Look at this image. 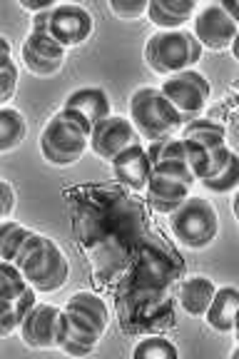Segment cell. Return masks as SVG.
<instances>
[{
    "label": "cell",
    "mask_w": 239,
    "mask_h": 359,
    "mask_svg": "<svg viewBox=\"0 0 239 359\" xmlns=\"http://www.w3.org/2000/svg\"><path fill=\"white\" fill-rule=\"evenodd\" d=\"M110 165L115 180H120L130 190H147V182L152 177V160L147 155V147L137 142V145L120 152Z\"/></svg>",
    "instance_id": "5bb4252c"
},
{
    "label": "cell",
    "mask_w": 239,
    "mask_h": 359,
    "mask_svg": "<svg viewBox=\"0 0 239 359\" xmlns=\"http://www.w3.org/2000/svg\"><path fill=\"white\" fill-rule=\"evenodd\" d=\"M202 185H205L210 192H217V195L237 190V187H239V155H237V152H232L227 168H224L217 177L202 180Z\"/></svg>",
    "instance_id": "cb8c5ba5"
},
{
    "label": "cell",
    "mask_w": 239,
    "mask_h": 359,
    "mask_svg": "<svg viewBox=\"0 0 239 359\" xmlns=\"http://www.w3.org/2000/svg\"><path fill=\"white\" fill-rule=\"evenodd\" d=\"M192 22H195V38L202 43V48H210V50H227V48H232L239 30V25L222 11L219 3L202 8Z\"/></svg>",
    "instance_id": "4fadbf2b"
},
{
    "label": "cell",
    "mask_w": 239,
    "mask_h": 359,
    "mask_svg": "<svg viewBox=\"0 0 239 359\" xmlns=\"http://www.w3.org/2000/svg\"><path fill=\"white\" fill-rule=\"evenodd\" d=\"M48 13L50 11L33 18V30L25 38L20 50L22 65L28 67L33 75H38V78L55 75L62 67V62H65V48L53 38L50 28H48Z\"/></svg>",
    "instance_id": "ba28073f"
},
{
    "label": "cell",
    "mask_w": 239,
    "mask_h": 359,
    "mask_svg": "<svg viewBox=\"0 0 239 359\" xmlns=\"http://www.w3.org/2000/svg\"><path fill=\"white\" fill-rule=\"evenodd\" d=\"M62 107L83 112L90 123L97 125V123H102V120L110 118V95H107L102 88H80L67 95V100L62 102Z\"/></svg>",
    "instance_id": "e0dca14e"
},
{
    "label": "cell",
    "mask_w": 239,
    "mask_h": 359,
    "mask_svg": "<svg viewBox=\"0 0 239 359\" xmlns=\"http://www.w3.org/2000/svg\"><path fill=\"white\" fill-rule=\"evenodd\" d=\"M0 48H3V55H0V102H8L13 100L18 88V65L13 60L11 40L0 38Z\"/></svg>",
    "instance_id": "7402d4cb"
},
{
    "label": "cell",
    "mask_w": 239,
    "mask_h": 359,
    "mask_svg": "<svg viewBox=\"0 0 239 359\" xmlns=\"http://www.w3.org/2000/svg\"><path fill=\"white\" fill-rule=\"evenodd\" d=\"M162 95L172 102L182 115H197L210 100V80L200 73V70H182V73L167 78L160 85Z\"/></svg>",
    "instance_id": "8fae6325"
},
{
    "label": "cell",
    "mask_w": 239,
    "mask_h": 359,
    "mask_svg": "<svg viewBox=\"0 0 239 359\" xmlns=\"http://www.w3.org/2000/svg\"><path fill=\"white\" fill-rule=\"evenodd\" d=\"M65 314L70 320V334H67V342L62 344V352L70 357L93 354L110 325V309L105 299L95 292H75L67 299Z\"/></svg>",
    "instance_id": "3957f363"
},
{
    "label": "cell",
    "mask_w": 239,
    "mask_h": 359,
    "mask_svg": "<svg viewBox=\"0 0 239 359\" xmlns=\"http://www.w3.org/2000/svg\"><path fill=\"white\" fill-rule=\"evenodd\" d=\"M137 142H139V133L135 130L132 120L120 118V115H110L107 120H102V123H97L93 128L90 150L100 157V160L112 163L120 152L137 145Z\"/></svg>",
    "instance_id": "7c38bea8"
},
{
    "label": "cell",
    "mask_w": 239,
    "mask_h": 359,
    "mask_svg": "<svg viewBox=\"0 0 239 359\" xmlns=\"http://www.w3.org/2000/svg\"><path fill=\"white\" fill-rule=\"evenodd\" d=\"M28 135V120L20 110L11 105L0 107V152H11L25 140Z\"/></svg>",
    "instance_id": "ffe728a7"
},
{
    "label": "cell",
    "mask_w": 239,
    "mask_h": 359,
    "mask_svg": "<svg viewBox=\"0 0 239 359\" xmlns=\"http://www.w3.org/2000/svg\"><path fill=\"white\" fill-rule=\"evenodd\" d=\"M229 157H232V150H229L227 145H219V147H214V150H210V160H207V170L202 180L217 177V175L227 168Z\"/></svg>",
    "instance_id": "4316f807"
},
{
    "label": "cell",
    "mask_w": 239,
    "mask_h": 359,
    "mask_svg": "<svg viewBox=\"0 0 239 359\" xmlns=\"http://www.w3.org/2000/svg\"><path fill=\"white\" fill-rule=\"evenodd\" d=\"M232 212H234V217H237V222H239V190L234 192V197H232Z\"/></svg>",
    "instance_id": "4dcf8cb0"
},
{
    "label": "cell",
    "mask_w": 239,
    "mask_h": 359,
    "mask_svg": "<svg viewBox=\"0 0 239 359\" xmlns=\"http://www.w3.org/2000/svg\"><path fill=\"white\" fill-rule=\"evenodd\" d=\"M170 227H172L175 237H177L184 247L202 250V247L214 242V237H217V232H219V219L210 202L202 200V197L189 195L187 200L170 215Z\"/></svg>",
    "instance_id": "8992f818"
},
{
    "label": "cell",
    "mask_w": 239,
    "mask_h": 359,
    "mask_svg": "<svg viewBox=\"0 0 239 359\" xmlns=\"http://www.w3.org/2000/svg\"><path fill=\"white\" fill-rule=\"evenodd\" d=\"M177 347H175L170 339L165 337L155 334V337H145V339H139L132 349V357L135 359H177Z\"/></svg>",
    "instance_id": "603a6c76"
},
{
    "label": "cell",
    "mask_w": 239,
    "mask_h": 359,
    "mask_svg": "<svg viewBox=\"0 0 239 359\" xmlns=\"http://www.w3.org/2000/svg\"><path fill=\"white\" fill-rule=\"evenodd\" d=\"M214 294H217V287L205 275H192L179 285V304L192 317H205Z\"/></svg>",
    "instance_id": "2e32d148"
},
{
    "label": "cell",
    "mask_w": 239,
    "mask_h": 359,
    "mask_svg": "<svg viewBox=\"0 0 239 359\" xmlns=\"http://www.w3.org/2000/svg\"><path fill=\"white\" fill-rule=\"evenodd\" d=\"M93 128L95 125L83 112L60 107L40 135V155L55 168H70L83 160L85 150L90 147Z\"/></svg>",
    "instance_id": "7a4b0ae2"
},
{
    "label": "cell",
    "mask_w": 239,
    "mask_h": 359,
    "mask_svg": "<svg viewBox=\"0 0 239 359\" xmlns=\"http://www.w3.org/2000/svg\"><path fill=\"white\" fill-rule=\"evenodd\" d=\"M197 13L192 0H150L147 18L160 30H182V22Z\"/></svg>",
    "instance_id": "ac0fdd59"
},
{
    "label": "cell",
    "mask_w": 239,
    "mask_h": 359,
    "mask_svg": "<svg viewBox=\"0 0 239 359\" xmlns=\"http://www.w3.org/2000/svg\"><path fill=\"white\" fill-rule=\"evenodd\" d=\"M0 259L15 264L40 294L57 292L70 277V262L60 245L13 219L0 222Z\"/></svg>",
    "instance_id": "6da1fadb"
},
{
    "label": "cell",
    "mask_w": 239,
    "mask_h": 359,
    "mask_svg": "<svg viewBox=\"0 0 239 359\" xmlns=\"http://www.w3.org/2000/svg\"><path fill=\"white\" fill-rule=\"evenodd\" d=\"M0 192H3V208H0V217L11 219L13 208H15V190L8 180H0Z\"/></svg>",
    "instance_id": "83f0119b"
},
{
    "label": "cell",
    "mask_w": 239,
    "mask_h": 359,
    "mask_svg": "<svg viewBox=\"0 0 239 359\" xmlns=\"http://www.w3.org/2000/svg\"><path fill=\"white\" fill-rule=\"evenodd\" d=\"M219 6H222V11L239 25V0H224V3H219Z\"/></svg>",
    "instance_id": "f1b7e54d"
},
{
    "label": "cell",
    "mask_w": 239,
    "mask_h": 359,
    "mask_svg": "<svg viewBox=\"0 0 239 359\" xmlns=\"http://www.w3.org/2000/svg\"><path fill=\"white\" fill-rule=\"evenodd\" d=\"M234 334L239 337V312H237V320H234Z\"/></svg>",
    "instance_id": "d6a6232c"
},
{
    "label": "cell",
    "mask_w": 239,
    "mask_h": 359,
    "mask_svg": "<svg viewBox=\"0 0 239 359\" xmlns=\"http://www.w3.org/2000/svg\"><path fill=\"white\" fill-rule=\"evenodd\" d=\"M67 334H70V320L65 307L60 309L43 302L35 304L20 325L22 342L33 349H62Z\"/></svg>",
    "instance_id": "52a82bcc"
},
{
    "label": "cell",
    "mask_w": 239,
    "mask_h": 359,
    "mask_svg": "<svg viewBox=\"0 0 239 359\" xmlns=\"http://www.w3.org/2000/svg\"><path fill=\"white\" fill-rule=\"evenodd\" d=\"M189 35L187 30H157L145 45V62L157 75L182 73L192 67V55H189Z\"/></svg>",
    "instance_id": "9c48e42d"
},
{
    "label": "cell",
    "mask_w": 239,
    "mask_h": 359,
    "mask_svg": "<svg viewBox=\"0 0 239 359\" xmlns=\"http://www.w3.org/2000/svg\"><path fill=\"white\" fill-rule=\"evenodd\" d=\"M147 8H150V0H110V11L123 20L145 15Z\"/></svg>",
    "instance_id": "484cf974"
},
{
    "label": "cell",
    "mask_w": 239,
    "mask_h": 359,
    "mask_svg": "<svg viewBox=\"0 0 239 359\" xmlns=\"http://www.w3.org/2000/svg\"><path fill=\"white\" fill-rule=\"evenodd\" d=\"M239 312V290L237 287H219L205 320L214 332H234V320Z\"/></svg>",
    "instance_id": "d6986e66"
},
{
    "label": "cell",
    "mask_w": 239,
    "mask_h": 359,
    "mask_svg": "<svg viewBox=\"0 0 239 359\" xmlns=\"http://www.w3.org/2000/svg\"><path fill=\"white\" fill-rule=\"evenodd\" d=\"M232 53H234V57L239 60V30H237V38H234V43H232Z\"/></svg>",
    "instance_id": "1f68e13d"
},
{
    "label": "cell",
    "mask_w": 239,
    "mask_h": 359,
    "mask_svg": "<svg viewBox=\"0 0 239 359\" xmlns=\"http://www.w3.org/2000/svg\"><path fill=\"white\" fill-rule=\"evenodd\" d=\"M179 137H182V140L200 142V145L207 147V150H214V147H219V145H227V142H224V128L210 118L189 120V123L182 125V130H179Z\"/></svg>",
    "instance_id": "44dd1931"
},
{
    "label": "cell",
    "mask_w": 239,
    "mask_h": 359,
    "mask_svg": "<svg viewBox=\"0 0 239 359\" xmlns=\"http://www.w3.org/2000/svg\"><path fill=\"white\" fill-rule=\"evenodd\" d=\"M38 304V290L25 280L20 269L0 259V334L8 337L20 330L22 320Z\"/></svg>",
    "instance_id": "5b68a950"
},
{
    "label": "cell",
    "mask_w": 239,
    "mask_h": 359,
    "mask_svg": "<svg viewBox=\"0 0 239 359\" xmlns=\"http://www.w3.org/2000/svg\"><path fill=\"white\" fill-rule=\"evenodd\" d=\"M48 28L50 35L62 45V48H78L85 40H90L95 30V18L88 8L78 3H57L48 13Z\"/></svg>",
    "instance_id": "30bf717a"
},
{
    "label": "cell",
    "mask_w": 239,
    "mask_h": 359,
    "mask_svg": "<svg viewBox=\"0 0 239 359\" xmlns=\"http://www.w3.org/2000/svg\"><path fill=\"white\" fill-rule=\"evenodd\" d=\"M152 172H162V175H170V177H177L187 185H195L197 182V175L192 172L187 163H179V160H162V163L152 165Z\"/></svg>",
    "instance_id": "d4e9b609"
},
{
    "label": "cell",
    "mask_w": 239,
    "mask_h": 359,
    "mask_svg": "<svg viewBox=\"0 0 239 359\" xmlns=\"http://www.w3.org/2000/svg\"><path fill=\"white\" fill-rule=\"evenodd\" d=\"M130 120L139 137L145 140H167L184 123V115L162 95L160 88H137L130 97Z\"/></svg>",
    "instance_id": "277c9868"
},
{
    "label": "cell",
    "mask_w": 239,
    "mask_h": 359,
    "mask_svg": "<svg viewBox=\"0 0 239 359\" xmlns=\"http://www.w3.org/2000/svg\"><path fill=\"white\" fill-rule=\"evenodd\" d=\"M189 55H192V65L202 57V43L195 38V33L189 35Z\"/></svg>",
    "instance_id": "f546056e"
},
{
    "label": "cell",
    "mask_w": 239,
    "mask_h": 359,
    "mask_svg": "<svg viewBox=\"0 0 239 359\" xmlns=\"http://www.w3.org/2000/svg\"><path fill=\"white\" fill-rule=\"evenodd\" d=\"M189 187L192 185H187V182H182L177 177L152 172L150 182H147V200L160 215H172L189 197Z\"/></svg>",
    "instance_id": "9a60e30c"
}]
</instances>
